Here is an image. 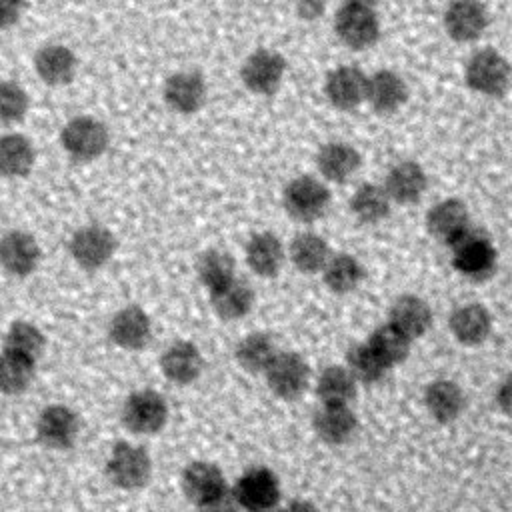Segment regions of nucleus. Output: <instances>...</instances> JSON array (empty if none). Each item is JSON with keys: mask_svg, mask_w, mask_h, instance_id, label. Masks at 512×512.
Returning a JSON list of instances; mask_svg holds the SVG:
<instances>
[{"mask_svg": "<svg viewBox=\"0 0 512 512\" xmlns=\"http://www.w3.org/2000/svg\"><path fill=\"white\" fill-rule=\"evenodd\" d=\"M446 246L452 252L454 268L470 280H484L496 270V248L492 240L472 224Z\"/></svg>", "mask_w": 512, "mask_h": 512, "instance_id": "nucleus-1", "label": "nucleus"}, {"mask_svg": "<svg viewBox=\"0 0 512 512\" xmlns=\"http://www.w3.org/2000/svg\"><path fill=\"white\" fill-rule=\"evenodd\" d=\"M60 144L72 160L90 162L106 152L110 144V132L102 120L82 114L70 118L62 126Z\"/></svg>", "mask_w": 512, "mask_h": 512, "instance_id": "nucleus-2", "label": "nucleus"}, {"mask_svg": "<svg viewBox=\"0 0 512 512\" xmlns=\"http://www.w3.org/2000/svg\"><path fill=\"white\" fill-rule=\"evenodd\" d=\"M334 32L350 50H366L380 38V18L374 6L344 2L334 16Z\"/></svg>", "mask_w": 512, "mask_h": 512, "instance_id": "nucleus-3", "label": "nucleus"}, {"mask_svg": "<svg viewBox=\"0 0 512 512\" xmlns=\"http://www.w3.org/2000/svg\"><path fill=\"white\" fill-rule=\"evenodd\" d=\"M466 84L490 98L504 96L510 86V64L496 48H480L468 58L466 64Z\"/></svg>", "mask_w": 512, "mask_h": 512, "instance_id": "nucleus-4", "label": "nucleus"}, {"mask_svg": "<svg viewBox=\"0 0 512 512\" xmlns=\"http://www.w3.org/2000/svg\"><path fill=\"white\" fill-rule=\"evenodd\" d=\"M152 474V460L146 448L132 442H116L106 460L108 480L122 490L142 488Z\"/></svg>", "mask_w": 512, "mask_h": 512, "instance_id": "nucleus-5", "label": "nucleus"}, {"mask_svg": "<svg viewBox=\"0 0 512 512\" xmlns=\"http://www.w3.org/2000/svg\"><path fill=\"white\" fill-rule=\"evenodd\" d=\"M232 494L246 512H276L280 506V482L270 468L252 466L236 480Z\"/></svg>", "mask_w": 512, "mask_h": 512, "instance_id": "nucleus-6", "label": "nucleus"}, {"mask_svg": "<svg viewBox=\"0 0 512 512\" xmlns=\"http://www.w3.org/2000/svg\"><path fill=\"white\" fill-rule=\"evenodd\" d=\"M282 202L290 218L298 222H314L328 212L330 190L322 180L304 174L286 184Z\"/></svg>", "mask_w": 512, "mask_h": 512, "instance_id": "nucleus-7", "label": "nucleus"}, {"mask_svg": "<svg viewBox=\"0 0 512 512\" xmlns=\"http://www.w3.org/2000/svg\"><path fill=\"white\" fill-rule=\"evenodd\" d=\"M168 420V404L152 388L132 392L122 406V422L134 434H156Z\"/></svg>", "mask_w": 512, "mask_h": 512, "instance_id": "nucleus-8", "label": "nucleus"}, {"mask_svg": "<svg viewBox=\"0 0 512 512\" xmlns=\"http://www.w3.org/2000/svg\"><path fill=\"white\" fill-rule=\"evenodd\" d=\"M116 238L102 224L80 226L68 242V252L72 260L84 270H98L114 256Z\"/></svg>", "mask_w": 512, "mask_h": 512, "instance_id": "nucleus-9", "label": "nucleus"}, {"mask_svg": "<svg viewBox=\"0 0 512 512\" xmlns=\"http://www.w3.org/2000/svg\"><path fill=\"white\" fill-rule=\"evenodd\" d=\"M268 388L284 400L298 398L310 382V366L298 352H276L264 370Z\"/></svg>", "mask_w": 512, "mask_h": 512, "instance_id": "nucleus-10", "label": "nucleus"}, {"mask_svg": "<svg viewBox=\"0 0 512 512\" xmlns=\"http://www.w3.org/2000/svg\"><path fill=\"white\" fill-rule=\"evenodd\" d=\"M286 74V60L280 52L270 48L254 50L242 64V84L258 96L274 94Z\"/></svg>", "mask_w": 512, "mask_h": 512, "instance_id": "nucleus-11", "label": "nucleus"}, {"mask_svg": "<svg viewBox=\"0 0 512 512\" xmlns=\"http://www.w3.org/2000/svg\"><path fill=\"white\" fill-rule=\"evenodd\" d=\"M80 432L76 412L66 404H48L36 420V438L52 450H68Z\"/></svg>", "mask_w": 512, "mask_h": 512, "instance_id": "nucleus-12", "label": "nucleus"}, {"mask_svg": "<svg viewBox=\"0 0 512 512\" xmlns=\"http://www.w3.org/2000/svg\"><path fill=\"white\" fill-rule=\"evenodd\" d=\"M40 264V246L24 230H10L0 236V266L4 272L24 278Z\"/></svg>", "mask_w": 512, "mask_h": 512, "instance_id": "nucleus-13", "label": "nucleus"}, {"mask_svg": "<svg viewBox=\"0 0 512 512\" xmlns=\"http://www.w3.org/2000/svg\"><path fill=\"white\" fill-rule=\"evenodd\" d=\"M164 102L178 114H194L206 102V80L196 70H180L164 82Z\"/></svg>", "mask_w": 512, "mask_h": 512, "instance_id": "nucleus-14", "label": "nucleus"}, {"mask_svg": "<svg viewBox=\"0 0 512 512\" xmlns=\"http://www.w3.org/2000/svg\"><path fill=\"white\" fill-rule=\"evenodd\" d=\"M110 340L122 350H140L152 338V322L144 308L128 304L120 308L108 324Z\"/></svg>", "mask_w": 512, "mask_h": 512, "instance_id": "nucleus-15", "label": "nucleus"}, {"mask_svg": "<svg viewBox=\"0 0 512 512\" xmlns=\"http://www.w3.org/2000/svg\"><path fill=\"white\" fill-rule=\"evenodd\" d=\"M488 22V10L480 0H454L444 12L446 34L456 42L478 40Z\"/></svg>", "mask_w": 512, "mask_h": 512, "instance_id": "nucleus-16", "label": "nucleus"}, {"mask_svg": "<svg viewBox=\"0 0 512 512\" xmlns=\"http://www.w3.org/2000/svg\"><path fill=\"white\" fill-rule=\"evenodd\" d=\"M368 76L356 66H338L328 72L324 92L330 104L338 110H354L366 98Z\"/></svg>", "mask_w": 512, "mask_h": 512, "instance_id": "nucleus-17", "label": "nucleus"}, {"mask_svg": "<svg viewBox=\"0 0 512 512\" xmlns=\"http://www.w3.org/2000/svg\"><path fill=\"white\" fill-rule=\"evenodd\" d=\"M406 100L408 86L398 72L382 68L368 76L364 102H368L376 114H394L406 104Z\"/></svg>", "mask_w": 512, "mask_h": 512, "instance_id": "nucleus-18", "label": "nucleus"}, {"mask_svg": "<svg viewBox=\"0 0 512 512\" xmlns=\"http://www.w3.org/2000/svg\"><path fill=\"white\" fill-rule=\"evenodd\" d=\"M160 368L170 382L184 386V384L194 382L202 374L204 358L194 342L174 340L162 352Z\"/></svg>", "mask_w": 512, "mask_h": 512, "instance_id": "nucleus-19", "label": "nucleus"}, {"mask_svg": "<svg viewBox=\"0 0 512 512\" xmlns=\"http://www.w3.org/2000/svg\"><path fill=\"white\" fill-rule=\"evenodd\" d=\"M34 70L38 78L48 86H64L74 80L78 70L76 54L58 42L44 44L34 54Z\"/></svg>", "mask_w": 512, "mask_h": 512, "instance_id": "nucleus-20", "label": "nucleus"}, {"mask_svg": "<svg viewBox=\"0 0 512 512\" xmlns=\"http://www.w3.org/2000/svg\"><path fill=\"white\" fill-rule=\"evenodd\" d=\"M312 426L322 442L344 444L354 438L358 418L350 404H322L312 416Z\"/></svg>", "mask_w": 512, "mask_h": 512, "instance_id": "nucleus-21", "label": "nucleus"}, {"mask_svg": "<svg viewBox=\"0 0 512 512\" xmlns=\"http://www.w3.org/2000/svg\"><path fill=\"white\" fill-rule=\"evenodd\" d=\"M428 188V176L424 168L414 160H402L394 164L384 180V190L392 202L414 204Z\"/></svg>", "mask_w": 512, "mask_h": 512, "instance_id": "nucleus-22", "label": "nucleus"}, {"mask_svg": "<svg viewBox=\"0 0 512 512\" xmlns=\"http://www.w3.org/2000/svg\"><path fill=\"white\" fill-rule=\"evenodd\" d=\"M470 226V214L462 200L444 198L426 212L428 232L444 244H450L460 232Z\"/></svg>", "mask_w": 512, "mask_h": 512, "instance_id": "nucleus-23", "label": "nucleus"}, {"mask_svg": "<svg viewBox=\"0 0 512 512\" xmlns=\"http://www.w3.org/2000/svg\"><path fill=\"white\" fill-rule=\"evenodd\" d=\"M362 164L360 152L348 142H328L316 154L318 172L336 184L350 180Z\"/></svg>", "mask_w": 512, "mask_h": 512, "instance_id": "nucleus-24", "label": "nucleus"}, {"mask_svg": "<svg viewBox=\"0 0 512 512\" xmlns=\"http://www.w3.org/2000/svg\"><path fill=\"white\" fill-rule=\"evenodd\" d=\"M450 332L464 346L482 344L492 330V316L482 304H462L450 314Z\"/></svg>", "mask_w": 512, "mask_h": 512, "instance_id": "nucleus-25", "label": "nucleus"}, {"mask_svg": "<svg viewBox=\"0 0 512 512\" xmlns=\"http://www.w3.org/2000/svg\"><path fill=\"white\" fill-rule=\"evenodd\" d=\"M388 322L414 340L428 332L432 324V310L424 298L416 294H402L394 300Z\"/></svg>", "mask_w": 512, "mask_h": 512, "instance_id": "nucleus-26", "label": "nucleus"}, {"mask_svg": "<svg viewBox=\"0 0 512 512\" xmlns=\"http://www.w3.org/2000/svg\"><path fill=\"white\" fill-rule=\"evenodd\" d=\"M36 162V150L28 136L20 132H8L0 136V176L24 178L32 172Z\"/></svg>", "mask_w": 512, "mask_h": 512, "instance_id": "nucleus-27", "label": "nucleus"}, {"mask_svg": "<svg viewBox=\"0 0 512 512\" xmlns=\"http://www.w3.org/2000/svg\"><path fill=\"white\" fill-rule=\"evenodd\" d=\"M226 488V478L222 470L206 460L190 462L182 472V490L186 498L200 504Z\"/></svg>", "mask_w": 512, "mask_h": 512, "instance_id": "nucleus-28", "label": "nucleus"}, {"mask_svg": "<svg viewBox=\"0 0 512 512\" xmlns=\"http://www.w3.org/2000/svg\"><path fill=\"white\" fill-rule=\"evenodd\" d=\"M286 252L280 238L272 232H258L246 244V262L262 278L276 276L284 264Z\"/></svg>", "mask_w": 512, "mask_h": 512, "instance_id": "nucleus-29", "label": "nucleus"}, {"mask_svg": "<svg viewBox=\"0 0 512 512\" xmlns=\"http://www.w3.org/2000/svg\"><path fill=\"white\" fill-rule=\"evenodd\" d=\"M210 302L214 312L224 320L244 318L254 306V290L242 278H232L222 286L210 290Z\"/></svg>", "mask_w": 512, "mask_h": 512, "instance_id": "nucleus-30", "label": "nucleus"}, {"mask_svg": "<svg viewBox=\"0 0 512 512\" xmlns=\"http://www.w3.org/2000/svg\"><path fill=\"white\" fill-rule=\"evenodd\" d=\"M464 404H466L464 392L452 380H446V378L434 380L424 390V406L428 414L442 424L456 420L462 414Z\"/></svg>", "mask_w": 512, "mask_h": 512, "instance_id": "nucleus-31", "label": "nucleus"}, {"mask_svg": "<svg viewBox=\"0 0 512 512\" xmlns=\"http://www.w3.org/2000/svg\"><path fill=\"white\" fill-rule=\"evenodd\" d=\"M330 246L328 242L314 232H300L292 238L288 248V258L294 264L296 270L304 274L320 272L330 258Z\"/></svg>", "mask_w": 512, "mask_h": 512, "instance_id": "nucleus-32", "label": "nucleus"}, {"mask_svg": "<svg viewBox=\"0 0 512 512\" xmlns=\"http://www.w3.org/2000/svg\"><path fill=\"white\" fill-rule=\"evenodd\" d=\"M392 200L384 186L366 182L358 186L350 198V210L362 224H378L390 214Z\"/></svg>", "mask_w": 512, "mask_h": 512, "instance_id": "nucleus-33", "label": "nucleus"}, {"mask_svg": "<svg viewBox=\"0 0 512 512\" xmlns=\"http://www.w3.org/2000/svg\"><path fill=\"white\" fill-rule=\"evenodd\" d=\"M320 272L324 276V284L334 294H348V292L356 290L364 278V268H362L360 260L346 252L330 254V258L326 260V264Z\"/></svg>", "mask_w": 512, "mask_h": 512, "instance_id": "nucleus-34", "label": "nucleus"}, {"mask_svg": "<svg viewBox=\"0 0 512 512\" xmlns=\"http://www.w3.org/2000/svg\"><path fill=\"white\" fill-rule=\"evenodd\" d=\"M358 382L346 366H326L316 378V396L322 404H350Z\"/></svg>", "mask_w": 512, "mask_h": 512, "instance_id": "nucleus-35", "label": "nucleus"}, {"mask_svg": "<svg viewBox=\"0 0 512 512\" xmlns=\"http://www.w3.org/2000/svg\"><path fill=\"white\" fill-rule=\"evenodd\" d=\"M36 374V360L26 358L16 352H0V392L2 394H22L28 390Z\"/></svg>", "mask_w": 512, "mask_h": 512, "instance_id": "nucleus-36", "label": "nucleus"}, {"mask_svg": "<svg viewBox=\"0 0 512 512\" xmlns=\"http://www.w3.org/2000/svg\"><path fill=\"white\" fill-rule=\"evenodd\" d=\"M276 344L266 332H250L236 344V362L248 372H264L276 356Z\"/></svg>", "mask_w": 512, "mask_h": 512, "instance_id": "nucleus-37", "label": "nucleus"}, {"mask_svg": "<svg viewBox=\"0 0 512 512\" xmlns=\"http://www.w3.org/2000/svg\"><path fill=\"white\" fill-rule=\"evenodd\" d=\"M412 340L400 332L396 326H392L390 322L378 326L372 336L368 338V344L372 346V350L380 356V360L392 368L396 364H402L408 354H410V344Z\"/></svg>", "mask_w": 512, "mask_h": 512, "instance_id": "nucleus-38", "label": "nucleus"}, {"mask_svg": "<svg viewBox=\"0 0 512 512\" xmlns=\"http://www.w3.org/2000/svg\"><path fill=\"white\" fill-rule=\"evenodd\" d=\"M346 368L354 376V380L362 382V384H376L388 372V366L380 360V356L372 350V346L368 342L354 344L348 350Z\"/></svg>", "mask_w": 512, "mask_h": 512, "instance_id": "nucleus-39", "label": "nucleus"}, {"mask_svg": "<svg viewBox=\"0 0 512 512\" xmlns=\"http://www.w3.org/2000/svg\"><path fill=\"white\" fill-rule=\"evenodd\" d=\"M8 352L22 354L36 360L44 350V334L40 328L28 320H16L8 326L4 334V348Z\"/></svg>", "mask_w": 512, "mask_h": 512, "instance_id": "nucleus-40", "label": "nucleus"}, {"mask_svg": "<svg viewBox=\"0 0 512 512\" xmlns=\"http://www.w3.org/2000/svg\"><path fill=\"white\" fill-rule=\"evenodd\" d=\"M236 276L234 258L218 248L206 250L198 260V278L204 288L214 290Z\"/></svg>", "mask_w": 512, "mask_h": 512, "instance_id": "nucleus-41", "label": "nucleus"}, {"mask_svg": "<svg viewBox=\"0 0 512 512\" xmlns=\"http://www.w3.org/2000/svg\"><path fill=\"white\" fill-rule=\"evenodd\" d=\"M30 100L26 90L14 80L0 82V124H16L28 112Z\"/></svg>", "mask_w": 512, "mask_h": 512, "instance_id": "nucleus-42", "label": "nucleus"}, {"mask_svg": "<svg viewBox=\"0 0 512 512\" xmlns=\"http://www.w3.org/2000/svg\"><path fill=\"white\" fill-rule=\"evenodd\" d=\"M196 510L198 512H242L232 490H228V488H224L222 492L214 494L212 498L196 504Z\"/></svg>", "mask_w": 512, "mask_h": 512, "instance_id": "nucleus-43", "label": "nucleus"}, {"mask_svg": "<svg viewBox=\"0 0 512 512\" xmlns=\"http://www.w3.org/2000/svg\"><path fill=\"white\" fill-rule=\"evenodd\" d=\"M24 4V0H0V30H8L20 20Z\"/></svg>", "mask_w": 512, "mask_h": 512, "instance_id": "nucleus-44", "label": "nucleus"}, {"mask_svg": "<svg viewBox=\"0 0 512 512\" xmlns=\"http://www.w3.org/2000/svg\"><path fill=\"white\" fill-rule=\"evenodd\" d=\"M296 12L302 20H316L324 12V0H298Z\"/></svg>", "mask_w": 512, "mask_h": 512, "instance_id": "nucleus-45", "label": "nucleus"}, {"mask_svg": "<svg viewBox=\"0 0 512 512\" xmlns=\"http://www.w3.org/2000/svg\"><path fill=\"white\" fill-rule=\"evenodd\" d=\"M276 512H318V508H316L310 500L294 498V500H290V502L278 506Z\"/></svg>", "mask_w": 512, "mask_h": 512, "instance_id": "nucleus-46", "label": "nucleus"}, {"mask_svg": "<svg viewBox=\"0 0 512 512\" xmlns=\"http://www.w3.org/2000/svg\"><path fill=\"white\" fill-rule=\"evenodd\" d=\"M496 402H498V406H500L504 412H508V408H510V382H508V380H504V382L498 386V390H496Z\"/></svg>", "mask_w": 512, "mask_h": 512, "instance_id": "nucleus-47", "label": "nucleus"}, {"mask_svg": "<svg viewBox=\"0 0 512 512\" xmlns=\"http://www.w3.org/2000/svg\"><path fill=\"white\" fill-rule=\"evenodd\" d=\"M344 2H356V4H366V6H376L378 0H344Z\"/></svg>", "mask_w": 512, "mask_h": 512, "instance_id": "nucleus-48", "label": "nucleus"}]
</instances>
